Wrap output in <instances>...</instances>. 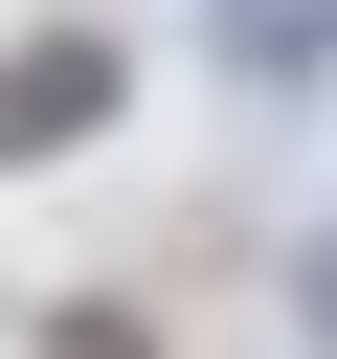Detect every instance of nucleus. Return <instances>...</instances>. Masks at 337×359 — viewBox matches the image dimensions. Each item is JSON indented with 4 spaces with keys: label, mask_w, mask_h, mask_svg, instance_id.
I'll return each instance as SVG.
<instances>
[{
    "label": "nucleus",
    "mask_w": 337,
    "mask_h": 359,
    "mask_svg": "<svg viewBox=\"0 0 337 359\" xmlns=\"http://www.w3.org/2000/svg\"><path fill=\"white\" fill-rule=\"evenodd\" d=\"M112 90H135V67H112L90 22H67V45H0V180L67 157V135H112Z\"/></svg>",
    "instance_id": "obj_1"
},
{
    "label": "nucleus",
    "mask_w": 337,
    "mask_h": 359,
    "mask_svg": "<svg viewBox=\"0 0 337 359\" xmlns=\"http://www.w3.org/2000/svg\"><path fill=\"white\" fill-rule=\"evenodd\" d=\"M225 67H247V90H292V67H337V0H225Z\"/></svg>",
    "instance_id": "obj_2"
},
{
    "label": "nucleus",
    "mask_w": 337,
    "mask_h": 359,
    "mask_svg": "<svg viewBox=\"0 0 337 359\" xmlns=\"http://www.w3.org/2000/svg\"><path fill=\"white\" fill-rule=\"evenodd\" d=\"M292 337H315V359H337V224H315V247H292Z\"/></svg>",
    "instance_id": "obj_3"
}]
</instances>
